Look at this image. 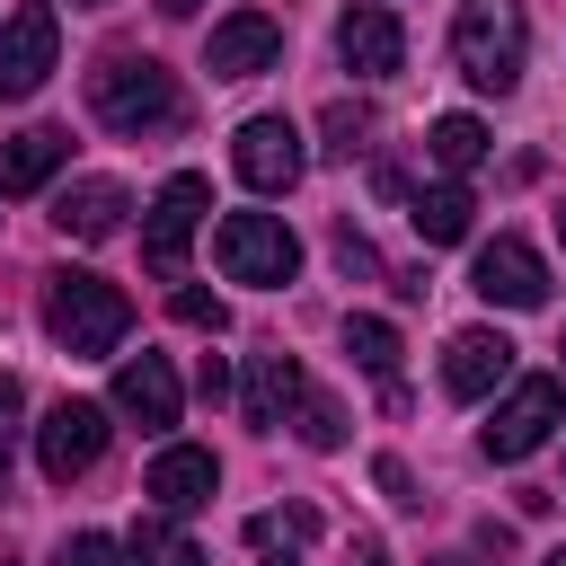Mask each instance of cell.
I'll return each instance as SVG.
<instances>
[{"label": "cell", "instance_id": "1", "mask_svg": "<svg viewBox=\"0 0 566 566\" xmlns=\"http://www.w3.org/2000/svg\"><path fill=\"white\" fill-rule=\"evenodd\" d=\"M88 115H97L106 133H124V142H150V133H168V124L186 115V97H177V71H168V62H150V53H106V62L88 71Z\"/></svg>", "mask_w": 566, "mask_h": 566}, {"label": "cell", "instance_id": "2", "mask_svg": "<svg viewBox=\"0 0 566 566\" xmlns=\"http://www.w3.org/2000/svg\"><path fill=\"white\" fill-rule=\"evenodd\" d=\"M451 62H460L469 88L513 97V88H522V62H531V18H522V0H460V18H451Z\"/></svg>", "mask_w": 566, "mask_h": 566}, {"label": "cell", "instance_id": "3", "mask_svg": "<svg viewBox=\"0 0 566 566\" xmlns=\"http://www.w3.org/2000/svg\"><path fill=\"white\" fill-rule=\"evenodd\" d=\"M44 327H53L62 354H115L124 327H133V301H124L106 274L62 265V274H44Z\"/></svg>", "mask_w": 566, "mask_h": 566}, {"label": "cell", "instance_id": "4", "mask_svg": "<svg viewBox=\"0 0 566 566\" xmlns=\"http://www.w3.org/2000/svg\"><path fill=\"white\" fill-rule=\"evenodd\" d=\"M212 256H221L230 283H292V274H301V239H292L274 212H230V221L212 230Z\"/></svg>", "mask_w": 566, "mask_h": 566}, {"label": "cell", "instance_id": "5", "mask_svg": "<svg viewBox=\"0 0 566 566\" xmlns=\"http://www.w3.org/2000/svg\"><path fill=\"white\" fill-rule=\"evenodd\" d=\"M230 168H239L256 195H292V186H301V168H310V142H301V124H292V115H248V124H239V142H230Z\"/></svg>", "mask_w": 566, "mask_h": 566}, {"label": "cell", "instance_id": "6", "mask_svg": "<svg viewBox=\"0 0 566 566\" xmlns=\"http://www.w3.org/2000/svg\"><path fill=\"white\" fill-rule=\"evenodd\" d=\"M557 416H566V389L548 380V371H531V380H513V398L486 416V460H531L548 433H557Z\"/></svg>", "mask_w": 566, "mask_h": 566}, {"label": "cell", "instance_id": "7", "mask_svg": "<svg viewBox=\"0 0 566 566\" xmlns=\"http://www.w3.org/2000/svg\"><path fill=\"white\" fill-rule=\"evenodd\" d=\"M97 451H106V407H97V398H53L44 424H35V460H44V478L71 486V478L97 469Z\"/></svg>", "mask_w": 566, "mask_h": 566}, {"label": "cell", "instance_id": "8", "mask_svg": "<svg viewBox=\"0 0 566 566\" xmlns=\"http://www.w3.org/2000/svg\"><path fill=\"white\" fill-rule=\"evenodd\" d=\"M203 203H212V186H203L195 168L168 177V186L150 195V221H142V256H150V274H186V248H195Z\"/></svg>", "mask_w": 566, "mask_h": 566}, {"label": "cell", "instance_id": "9", "mask_svg": "<svg viewBox=\"0 0 566 566\" xmlns=\"http://www.w3.org/2000/svg\"><path fill=\"white\" fill-rule=\"evenodd\" d=\"M53 53H62L53 9H44V0H35V9H18V18L0 27V106H9V97H35V88H44V71H53Z\"/></svg>", "mask_w": 566, "mask_h": 566}, {"label": "cell", "instance_id": "10", "mask_svg": "<svg viewBox=\"0 0 566 566\" xmlns=\"http://www.w3.org/2000/svg\"><path fill=\"white\" fill-rule=\"evenodd\" d=\"M274 53H283V27L265 9H239V18H221L203 35V71L212 80H256V71H274Z\"/></svg>", "mask_w": 566, "mask_h": 566}, {"label": "cell", "instance_id": "11", "mask_svg": "<svg viewBox=\"0 0 566 566\" xmlns=\"http://www.w3.org/2000/svg\"><path fill=\"white\" fill-rule=\"evenodd\" d=\"M336 62H345L354 80H389V71L407 62V35H398V18H389L380 0H354V9L336 18Z\"/></svg>", "mask_w": 566, "mask_h": 566}, {"label": "cell", "instance_id": "12", "mask_svg": "<svg viewBox=\"0 0 566 566\" xmlns=\"http://www.w3.org/2000/svg\"><path fill=\"white\" fill-rule=\"evenodd\" d=\"M469 283H478V301H495V310H539V301H548V265H539L522 239H486L478 265H469Z\"/></svg>", "mask_w": 566, "mask_h": 566}, {"label": "cell", "instance_id": "13", "mask_svg": "<svg viewBox=\"0 0 566 566\" xmlns=\"http://www.w3.org/2000/svg\"><path fill=\"white\" fill-rule=\"evenodd\" d=\"M177 407H186V389H177L168 354H133V363H115V416H133L142 433H168Z\"/></svg>", "mask_w": 566, "mask_h": 566}, {"label": "cell", "instance_id": "14", "mask_svg": "<svg viewBox=\"0 0 566 566\" xmlns=\"http://www.w3.org/2000/svg\"><path fill=\"white\" fill-rule=\"evenodd\" d=\"M212 486H221V460L195 451V442H168V451L150 460V478H142V495H150L159 513H195V504H212Z\"/></svg>", "mask_w": 566, "mask_h": 566}, {"label": "cell", "instance_id": "15", "mask_svg": "<svg viewBox=\"0 0 566 566\" xmlns=\"http://www.w3.org/2000/svg\"><path fill=\"white\" fill-rule=\"evenodd\" d=\"M504 380H513V345H504L495 327H460L451 354H442V389H451V398H486V389H504Z\"/></svg>", "mask_w": 566, "mask_h": 566}, {"label": "cell", "instance_id": "16", "mask_svg": "<svg viewBox=\"0 0 566 566\" xmlns=\"http://www.w3.org/2000/svg\"><path fill=\"white\" fill-rule=\"evenodd\" d=\"M301 389H310V380H301V363H292V354H256V363H248L239 407H248V424H256V433H274V424H292Z\"/></svg>", "mask_w": 566, "mask_h": 566}, {"label": "cell", "instance_id": "17", "mask_svg": "<svg viewBox=\"0 0 566 566\" xmlns=\"http://www.w3.org/2000/svg\"><path fill=\"white\" fill-rule=\"evenodd\" d=\"M310 539H318V513H310V504L248 513V557H256V566H310Z\"/></svg>", "mask_w": 566, "mask_h": 566}, {"label": "cell", "instance_id": "18", "mask_svg": "<svg viewBox=\"0 0 566 566\" xmlns=\"http://www.w3.org/2000/svg\"><path fill=\"white\" fill-rule=\"evenodd\" d=\"M53 221H62L71 239H115V230H124V186H115V177H80V186L53 195Z\"/></svg>", "mask_w": 566, "mask_h": 566}, {"label": "cell", "instance_id": "19", "mask_svg": "<svg viewBox=\"0 0 566 566\" xmlns=\"http://www.w3.org/2000/svg\"><path fill=\"white\" fill-rule=\"evenodd\" d=\"M62 159H71V133H62V124H35V133L0 142V195H35Z\"/></svg>", "mask_w": 566, "mask_h": 566}, {"label": "cell", "instance_id": "20", "mask_svg": "<svg viewBox=\"0 0 566 566\" xmlns=\"http://www.w3.org/2000/svg\"><path fill=\"white\" fill-rule=\"evenodd\" d=\"M469 212H478V203H469V186H460V177L416 186V203H407V221H416V239H424V248H460V239H469Z\"/></svg>", "mask_w": 566, "mask_h": 566}, {"label": "cell", "instance_id": "21", "mask_svg": "<svg viewBox=\"0 0 566 566\" xmlns=\"http://www.w3.org/2000/svg\"><path fill=\"white\" fill-rule=\"evenodd\" d=\"M124 566H203V548L177 531V513H142L124 539Z\"/></svg>", "mask_w": 566, "mask_h": 566}, {"label": "cell", "instance_id": "22", "mask_svg": "<svg viewBox=\"0 0 566 566\" xmlns=\"http://www.w3.org/2000/svg\"><path fill=\"white\" fill-rule=\"evenodd\" d=\"M424 150H433L442 177H469V168L486 159V124H478V115H442V124L424 133Z\"/></svg>", "mask_w": 566, "mask_h": 566}, {"label": "cell", "instance_id": "23", "mask_svg": "<svg viewBox=\"0 0 566 566\" xmlns=\"http://www.w3.org/2000/svg\"><path fill=\"white\" fill-rule=\"evenodd\" d=\"M345 354H354V371H371L380 389L398 380V327H389V318H363V310H354V318H345Z\"/></svg>", "mask_w": 566, "mask_h": 566}, {"label": "cell", "instance_id": "24", "mask_svg": "<svg viewBox=\"0 0 566 566\" xmlns=\"http://www.w3.org/2000/svg\"><path fill=\"white\" fill-rule=\"evenodd\" d=\"M318 133H327V142H318L327 159H354V150H371V106H345V97H336V106L318 115Z\"/></svg>", "mask_w": 566, "mask_h": 566}, {"label": "cell", "instance_id": "25", "mask_svg": "<svg viewBox=\"0 0 566 566\" xmlns=\"http://www.w3.org/2000/svg\"><path fill=\"white\" fill-rule=\"evenodd\" d=\"M292 433H301L310 451H336V442H345V407H336V398H318V389H301V407H292Z\"/></svg>", "mask_w": 566, "mask_h": 566}, {"label": "cell", "instance_id": "26", "mask_svg": "<svg viewBox=\"0 0 566 566\" xmlns=\"http://www.w3.org/2000/svg\"><path fill=\"white\" fill-rule=\"evenodd\" d=\"M168 310H177L186 327H203V336H221V327H230V301H221V292H203V283H177V301H168Z\"/></svg>", "mask_w": 566, "mask_h": 566}, {"label": "cell", "instance_id": "27", "mask_svg": "<svg viewBox=\"0 0 566 566\" xmlns=\"http://www.w3.org/2000/svg\"><path fill=\"white\" fill-rule=\"evenodd\" d=\"M53 566H124V548H115L106 531H80V539H62V548H53Z\"/></svg>", "mask_w": 566, "mask_h": 566}, {"label": "cell", "instance_id": "28", "mask_svg": "<svg viewBox=\"0 0 566 566\" xmlns=\"http://www.w3.org/2000/svg\"><path fill=\"white\" fill-rule=\"evenodd\" d=\"M336 265H345V274H363V283H380V256H371V239H363L354 221L336 230Z\"/></svg>", "mask_w": 566, "mask_h": 566}, {"label": "cell", "instance_id": "29", "mask_svg": "<svg viewBox=\"0 0 566 566\" xmlns=\"http://www.w3.org/2000/svg\"><path fill=\"white\" fill-rule=\"evenodd\" d=\"M18 407H27V389L0 371V478H9V451H18Z\"/></svg>", "mask_w": 566, "mask_h": 566}, {"label": "cell", "instance_id": "30", "mask_svg": "<svg viewBox=\"0 0 566 566\" xmlns=\"http://www.w3.org/2000/svg\"><path fill=\"white\" fill-rule=\"evenodd\" d=\"M371 478H380V495H389V504H424V495H416V478H407V460H371Z\"/></svg>", "mask_w": 566, "mask_h": 566}, {"label": "cell", "instance_id": "31", "mask_svg": "<svg viewBox=\"0 0 566 566\" xmlns=\"http://www.w3.org/2000/svg\"><path fill=\"white\" fill-rule=\"evenodd\" d=\"M195 389H203V398L221 407V398H230V363H221V354H203V371H195Z\"/></svg>", "mask_w": 566, "mask_h": 566}, {"label": "cell", "instance_id": "32", "mask_svg": "<svg viewBox=\"0 0 566 566\" xmlns=\"http://www.w3.org/2000/svg\"><path fill=\"white\" fill-rule=\"evenodd\" d=\"M354 566H380V539H354Z\"/></svg>", "mask_w": 566, "mask_h": 566}, {"label": "cell", "instance_id": "33", "mask_svg": "<svg viewBox=\"0 0 566 566\" xmlns=\"http://www.w3.org/2000/svg\"><path fill=\"white\" fill-rule=\"evenodd\" d=\"M195 9H203V0H159V18H195Z\"/></svg>", "mask_w": 566, "mask_h": 566}, {"label": "cell", "instance_id": "34", "mask_svg": "<svg viewBox=\"0 0 566 566\" xmlns=\"http://www.w3.org/2000/svg\"><path fill=\"white\" fill-rule=\"evenodd\" d=\"M433 566H478V557H433Z\"/></svg>", "mask_w": 566, "mask_h": 566}, {"label": "cell", "instance_id": "35", "mask_svg": "<svg viewBox=\"0 0 566 566\" xmlns=\"http://www.w3.org/2000/svg\"><path fill=\"white\" fill-rule=\"evenodd\" d=\"M557 239H566V203H557Z\"/></svg>", "mask_w": 566, "mask_h": 566}, {"label": "cell", "instance_id": "36", "mask_svg": "<svg viewBox=\"0 0 566 566\" xmlns=\"http://www.w3.org/2000/svg\"><path fill=\"white\" fill-rule=\"evenodd\" d=\"M548 566H566V548H548Z\"/></svg>", "mask_w": 566, "mask_h": 566}, {"label": "cell", "instance_id": "37", "mask_svg": "<svg viewBox=\"0 0 566 566\" xmlns=\"http://www.w3.org/2000/svg\"><path fill=\"white\" fill-rule=\"evenodd\" d=\"M71 9H97V0H71Z\"/></svg>", "mask_w": 566, "mask_h": 566}]
</instances>
